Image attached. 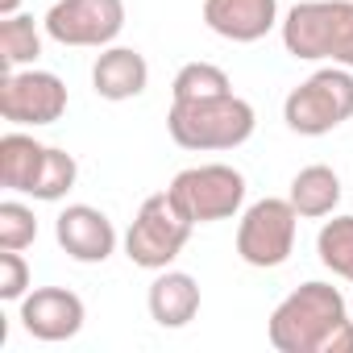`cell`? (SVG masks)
I'll list each match as a JSON object with an SVG mask.
<instances>
[{"label": "cell", "mask_w": 353, "mask_h": 353, "mask_svg": "<svg viewBox=\"0 0 353 353\" xmlns=\"http://www.w3.org/2000/svg\"><path fill=\"white\" fill-rule=\"evenodd\" d=\"M266 336L279 353H353V320L345 295L320 279L295 287L270 312Z\"/></svg>", "instance_id": "cell-1"}, {"label": "cell", "mask_w": 353, "mask_h": 353, "mask_svg": "<svg viewBox=\"0 0 353 353\" xmlns=\"http://www.w3.org/2000/svg\"><path fill=\"white\" fill-rule=\"evenodd\" d=\"M254 129H258V112L237 92L204 96V100H170V108H166L170 141L192 154L237 150L254 137Z\"/></svg>", "instance_id": "cell-2"}, {"label": "cell", "mask_w": 353, "mask_h": 353, "mask_svg": "<svg viewBox=\"0 0 353 353\" xmlns=\"http://www.w3.org/2000/svg\"><path fill=\"white\" fill-rule=\"evenodd\" d=\"M279 34L291 59L353 71V0H303L287 9Z\"/></svg>", "instance_id": "cell-3"}, {"label": "cell", "mask_w": 353, "mask_h": 353, "mask_svg": "<svg viewBox=\"0 0 353 353\" xmlns=\"http://www.w3.org/2000/svg\"><path fill=\"white\" fill-rule=\"evenodd\" d=\"M353 117V71L324 63L283 100V121L299 137H324Z\"/></svg>", "instance_id": "cell-4"}, {"label": "cell", "mask_w": 353, "mask_h": 353, "mask_svg": "<svg viewBox=\"0 0 353 353\" xmlns=\"http://www.w3.org/2000/svg\"><path fill=\"white\" fill-rule=\"evenodd\" d=\"M192 221L183 216V208L170 200V192H154L141 200L137 216L129 221L125 233V258L141 270H166L174 258L183 254V245L192 241Z\"/></svg>", "instance_id": "cell-5"}, {"label": "cell", "mask_w": 353, "mask_h": 353, "mask_svg": "<svg viewBox=\"0 0 353 353\" xmlns=\"http://www.w3.org/2000/svg\"><path fill=\"white\" fill-rule=\"evenodd\" d=\"M170 200L183 208L192 225L233 221L245 204V174L229 162H200L170 179Z\"/></svg>", "instance_id": "cell-6"}, {"label": "cell", "mask_w": 353, "mask_h": 353, "mask_svg": "<svg viewBox=\"0 0 353 353\" xmlns=\"http://www.w3.org/2000/svg\"><path fill=\"white\" fill-rule=\"evenodd\" d=\"M295 229H299L295 204L279 200V196H266V200H258L241 212L237 258L254 270H274L295 254Z\"/></svg>", "instance_id": "cell-7"}, {"label": "cell", "mask_w": 353, "mask_h": 353, "mask_svg": "<svg viewBox=\"0 0 353 353\" xmlns=\"http://www.w3.org/2000/svg\"><path fill=\"white\" fill-rule=\"evenodd\" d=\"M42 30L59 46L104 50L125 30V0H54Z\"/></svg>", "instance_id": "cell-8"}, {"label": "cell", "mask_w": 353, "mask_h": 353, "mask_svg": "<svg viewBox=\"0 0 353 353\" xmlns=\"http://www.w3.org/2000/svg\"><path fill=\"white\" fill-rule=\"evenodd\" d=\"M67 112V83L54 71H38V67H21V71H5L0 79V117L17 129H38V125H54Z\"/></svg>", "instance_id": "cell-9"}, {"label": "cell", "mask_w": 353, "mask_h": 353, "mask_svg": "<svg viewBox=\"0 0 353 353\" xmlns=\"http://www.w3.org/2000/svg\"><path fill=\"white\" fill-rule=\"evenodd\" d=\"M54 241L79 266H100L117 254V229L92 204H67L54 216Z\"/></svg>", "instance_id": "cell-10"}, {"label": "cell", "mask_w": 353, "mask_h": 353, "mask_svg": "<svg viewBox=\"0 0 353 353\" xmlns=\"http://www.w3.org/2000/svg\"><path fill=\"white\" fill-rule=\"evenodd\" d=\"M83 320H88V307L67 287H34L21 299V328L34 341H46V345L71 341V336H79Z\"/></svg>", "instance_id": "cell-11"}, {"label": "cell", "mask_w": 353, "mask_h": 353, "mask_svg": "<svg viewBox=\"0 0 353 353\" xmlns=\"http://www.w3.org/2000/svg\"><path fill=\"white\" fill-rule=\"evenodd\" d=\"M204 26L237 46L262 42L270 30H279V0H204Z\"/></svg>", "instance_id": "cell-12"}, {"label": "cell", "mask_w": 353, "mask_h": 353, "mask_svg": "<svg viewBox=\"0 0 353 353\" xmlns=\"http://www.w3.org/2000/svg\"><path fill=\"white\" fill-rule=\"evenodd\" d=\"M150 88V63L141 50L133 46H104L92 63V92L100 100H112V104H125V100H137L141 92Z\"/></svg>", "instance_id": "cell-13"}, {"label": "cell", "mask_w": 353, "mask_h": 353, "mask_svg": "<svg viewBox=\"0 0 353 353\" xmlns=\"http://www.w3.org/2000/svg\"><path fill=\"white\" fill-rule=\"evenodd\" d=\"M150 320L158 328H188L200 316V283L188 270H154V283L145 291Z\"/></svg>", "instance_id": "cell-14"}, {"label": "cell", "mask_w": 353, "mask_h": 353, "mask_svg": "<svg viewBox=\"0 0 353 353\" xmlns=\"http://www.w3.org/2000/svg\"><path fill=\"white\" fill-rule=\"evenodd\" d=\"M287 200L295 204L299 221H324L341 204V174L332 166H324V162H312V166H303L291 179Z\"/></svg>", "instance_id": "cell-15"}, {"label": "cell", "mask_w": 353, "mask_h": 353, "mask_svg": "<svg viewBox=\"0 0 353 353\" xmlns=\"http://www.w3.org/2000/svg\"><path fill=\"white\" fill-rule=\"evenodd\" d=\"M42 158H46V145L21 129H9L0 137V183L17 196H30L38 170H42Z\"/></svg>", "instance_id": "cell-16"}, {"label": "cell", "mask_w": 353, "mask_h": 353, "mask_svg": "<svg viewBox=\"0 0 353 353\" xmlns=\"http://www.w3.org/2000/svg\"><path fill=\"white\" fill-rule=\"evenodd\" d=\"M42 34L46 30H38L34 17H26V13L0 17V63H5V71L34 67L42 59Z\"/></svg>", "instance_id": "cell-17"}, {"label": "cell", "mask_w": 353, "mask_h": 353, "mask_svg": "<svg viewBox=\"0 0 353 353\" xmlns=\"http://www.w3.org/2000/svg\"><path fill=\"white\" fill-rule=\"evenodd\" d=\"M316 254H320V266L332 270L336 279L353 283V216H336L320 225L316 233Z\"/></svg>", "instance_id": "cell-18"}, {"label": "cell", "mask_w": 353, "mask_h": 353, "mask_svg": "<svg viewBox=\"0 0 353 353\" xmlns=\"http://www.w3.org/2000/svg\"><path fill=\"white\" fill-rule=\"evenodd\" d=\"M75 179H79V162H75V154H67L63 145H46V158H42V170H38V179H34L30 196L42 200V204H59V200L75 188Z\"/></svg>", "instance_id": "cell-19"}, {"label": "cell", "mask_w": 353, "mask_h": 353, "mask_svg": "<svg viewBox=\"0 0 353 353\" xmlns=\"http://www.w3.org/2000/svg\"><path fill=\"white\" fill-rule=\"evenodd\" d=\"M225 92H233V79L216 63H183L170 79V100H204Z\"/></svg>", "instance_id": "cell-20"}, {"label": "cell", "mask_w": 353, "mask_h": 353, "mask_svg": "<svg viewBox=\"0 0 353 353\" xmlns=\"http://www.w3.org/2000/svg\"><path fill=\"white\" fill-rule=\"evenodd\" d=\"M38 241V216L21 200L0 204V250H30Z\"/></svg>", "instance_id": "cell-21"}, {"label": "cell", "mask_w": 353, "mask_h": 353, "mask_svg": "<svg viewBox=\"0 0 353 353\" xmlns=\"http://www.w3.org/2000/svg\"><path fill=\"white\" fill-rule=\"evenodd\" d=\"M30 262L21 258V250H0V299H9V303H21L30 295Z\"/></svg>", "instance_id": "cell-22"}, {"label": "cell", "mask_w": 353, "mask_h": 353, "mask_svg": "<svg viewBox=\"0 0 353 353\" xmlns=\"http://www.w3.org/2000/svg\"><path fill=\"white\" fill-rule=\"evenodd\" d=\"M17 5H21V0H0V17H13Z\"/></svg>", "instance_id": "cell-23"}]
</instances>
